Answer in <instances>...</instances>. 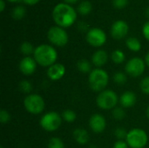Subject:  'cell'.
<instances>
[{
    "label": "cell",
    "instance_id": "1",
    "mask_svg": "<svg viewBox=\"0 0 149 148\" xmlns=\"http://www.w3.org/2000/svg\"><path fill=\"white\" fill-rule=\"evenodd\" d=\"M52 18L58 26L67 28L72 26L77 19V11L66 3L56 4L52 10Z\"/></svg>",
    "mask_w": 149,
    "mask_h": 148
},
{
    "label": "cell",
    "instance_id": "2",
    "mask_svg": "<svg viewBox=\"0 0 149 148\" xmlns=\"http://www.w3.org/2000/svg\"><path fill=\"white\" fill-rule=\"evenodd\" d=\"M32 57L38 65L48 68L57 63L58 51L54 46L47 44H42L35 48Z\"/></svg>",
    "mask_w": 149,
    "mask_h": 148
},
{
    "label": "cell",
    "instance_id": "3",
    "mask_svg": "<svg viewBox=\"0 0 149 148\" xmlns=\"http://www.w3.org/2000/svg\"><path fill=\"white\" fill-rule=\"evenodd\" d=\"M109 83V75L102 68H95L88 74V85L92 91L100 92L106 90Z\"/></svg>",
    "mask_w": 149,
    "mask_h": 148
},
{
    "label": "cell",
    "instance_id": "4",
    "mask_svg": "<svg viewBox=\"0 0 149 148\" xmlns=\"http://www.w3.org/2000/svg\"><path fill=\"white\" fill-rule=\"evenodd\" d=\"M120 101L117 93L110 89L99 92L96 98V105L101 110H113Z\"/></svg>",
    "mask_w": 149,
    "mask_h": 148
},
{
    "label": "cell",
    "instance_id": "5",
    "mask_svg": "<svg viewBox=\"0 0 149 148\" xmlns=\"http://www.w3.org/2000/svg\"><path fill=\"white\" fill-rule=\"evenodd\" d=\"M24 107L30 114H41L45 108V102L43 97L37 93H31L26 95L24 99Z\"/></svg>",
    "mask_w": 149,
    "mask_h": 148
},
{
    "label": "cell",
    "instance_id": "6",
    "mask_svg": "<svg viewBox=\"0 0 149 148\" xmlns=\"http://www.w3.org/2000/svg\"><path fill=\"white\" fill-rule=\"evenodd\" d=\"M62 116L58 113L50 111L42 115L39 120V125L45 131L52 133L59 129V127L62 125Z\"/></svg>",
    "mask_w": 149,
    "mask_h": 148
},
{
    "label": "cell",
    "instance_id": "7",
    "mask_svg": "<svg viewBox=\"0 0 149 148\" xmlns=\"http://www.w3.org/2000/svg\"><path fill=\"white\" fill-rule=\"evenodd\" d=\"M126 142L130 148H145L148 143V135L141 128H133L128 131Z\"/></svg>",
    "mask_w": 149,
    "mask_h": 148
},
{
    "label": "cell",
    "instance_id": "8",
    "mask_svg": "<svg viewBox=\"0 0 149 148\" xmlns=\"http://www.w3.org/2000/svg\"><path fill=\"white\" fill-rule=\"evenodd\" d=\"M47 38L49 42L57 47H64L69 41V36L66 31L60 26H52L47 31Z\"/></svg>",
    "mask_w": 149,
    "mask_h": 148
},
{
    "label": "cell",
    "instance_id": "9",
    "mask_svg": "<svg viewBox=\"0 0 149 148\" xmlns=\"http://www.w3.org/2000/svg\"><path fill=\"white\" fill-rule=\"evenodd\" d=\"M146 66L147 65L145 63V60H143L141 58L134 57L130 58L127 62L125 65V72L130 77L138 78L144 73Z\"/></svg>",
    "mask_w": 149,
    "mask_h": 148
},
{
    "label": "cell",
    "instance_id": "10",
    "mask_svg": "<svg viewBox=\"0 0 149 148\" xmlns=\"http://www.w3.org/2000/svg\"><path fill=\"white\" fill-rule=\"evenodd\" d=\"M86 42L93 47L98 48L103 46L107 39L106 32L100 28H91L87 31L86 35Z\"/></svg>",
    "mask_w": 149,
    "mask_h": 148
},
{
    "label": "cell",
    "instance_id": "11",
    "mask_svg": "<svg viewBox=\"0 0 149 148\" xmlns=\"http://www.w3.org/2000/svg\"><path fill=\"white\" fill-rule=\"evenodd\" d=\"M128 31H129V26L126 21L117 20L112 24L110 29V33L114 39L120 40L127 35Z\"/></svg>",
    "mask_w": 149,
    "mask_h": 148
},
{
    "label": "cell",
    "instance_id": "12",
    "mask_svg": "<svg viewBox=\"0 0 149 148\" xmlns=\"http://www.w3.org/2000/svg\"><path fill=\"white\" fill-rule=\"evenodd\" d=\"M88 125L90 129L94 133H101L107 127V120L102 114L94 113L90 117Z\"/></svg>",
    "mask_w": 149,
    "mask_h": 148
},
{
    "label": "cell",
    "instance_id": "13",
    "mask_svg": "<svg viewBox=\"0 0 149 148\" xmlns=\"http://www.w3.org/2000/svg\"><path fill=\"white\" fill-rule=\"evenodd\" d=\"M37 65L38 64L33 57H24L18 64V69L24 76H31L36 72Z\"/></svg>",
    "mask_w": 149,
    "mask_h": 148
},
{
    "label": "cell",
    "instance_id": "14",
    "mask_svg": "<svg viewBox=\"0 0 149 148\" xmlns=\"http://www.w3.org/2000/svg\"><path fill=\"white\" fill-rule=\"evenodd\" d=\"M65 72H66L65 66L63 64L55 63L54 65L47 68L46 75L49 78V79L52 81H58V80H60L62 78H64Z\"/></svg>",
    "mask_w": 149,
    "mask_h": 148
},
{
    "label": "cell",
    "instance_id": "15",
    "mask_svg": "<svg viewBox=\"0 0 149 148\" xmlns=\"http://www.w3.org/2000/svg\"><path fill=\"white\" fill-rule=\"evenodd\" d=\"M137 102V97L136 94L132 92V91H127L125 92H123L120 97V105L121 107H123L124 109H127V108H131L133 106H135Z\"/></svg>",
    "mask_w": 149,
    "mask_h": 148
},
{
    "label": "cell",
    "instance_id": "16",
    "mask_svg": "<svg viewBox=\"0 0 149 148\" xmlns=\"http://www.w3.org/2000/svg\"><path fill=\"white\" fill-rule=\"evenodd\" d=\"M108 61V54L105 50H97L92 56V64L96 68H102Z\"/></svg>",
    "mask_w": 149,
    "mask_h": 148
},
{
    "label": "cell",
    "instance_id": "17",
    "mask_svg": "<svg viewBox=\"0 0 149 148\" xmlns=\"http://www.w3.org/2000/svg\"><path fill=\"white\" fill-rule=\"evenodd\" d=\"M72 136L79 145H86L89 141V133L84 128H77L73 131Z\"/></svg>",
    "mask_w": 149,
    "mask_h": 148
},
{
    "label": "cell",
    "instance_id": "18",
    "mask_svg": "<svg viewBox=\"0 0 149 148\" xmlns=\"http://www.w3.org/2000/svg\"><path fill=\"white\" fill-rule=\"evenodd\" d=\"M127 47L134 52H138L141 49V41L135 37H130L126 40Z\"/></svg>",
    "mask_w": 149,
    "mask_h": 148
},
{
    "label": "cell",
    "instance_id": "19",
    "mask_svg": "<svg viewBox=\"0 0 149 148\" xmlns=\"http://www.w3.org/2000/svg\"><path fill=\"white\" fill-rule=\"evenodd\" d=\"M77 68H78V70L81 73H84V74H86V73L89 74L93 71L91 62L89 60L84 59V58L78 61V63H77Z\"/></svg>",
    "mask_w": 149,
    "mask_h": 148
},
{
    "label": "cell",
    "instance_id": "20",
    "mask_svg": "<svg viewBox=\"0 0 149 148\" xmlns=\"http://www.w3.org/2000/svg\"><path fill=\"white\" fill-rule=\"evenodd\" d=\"M111 58H112V61L116 64V65H120L122 63H124L125 59H126V56H125V53L123 51L121 50H114L112 54H111Z\"/></svg>",
    "mask_w": 149,
    "mask_h": 148
},
{
    "label": "cell",
    "instance_id": "21",
    "mask_svg": "<svg viewBox=\"0 0 149 148\" xmlns=\"http://www.w3.org/2000/svg\"><path fill=\"white\" fill-rule=\"evenodd\" d=\"M93 10V5L92 3L89 1H82L79 5H78V12L81 15H88Z\"/></svg>",
    "mask_w": 149,
    "mask_h": 148
},
{
    "label": "cell",
    "instance_id": "22",
    "mask_svg": "<svg viewBox=\"0 0 149 148\" xmlns=\"http://www.w3.org/2000/svg\"><path fill=\"white\" fill-rule=\"evenodd\" d=\"M62 119L64 121L67 122V123H73L76 119H77V114L76 113L72 110V109H65L62 112Z\"/></svg>",
    "mask_w": 149,
    "mask_h": 148
},
{
    "label": "cell",
    "instance_id": "23",
    "mask_svg": "<svg viewBox=\"0 0 149 148\" xmlns=\"http://www.w3.org/2000/svg\"><path fill=\"white\" fill-rule=\"evenodd\" d=\"M34 51H35V48L33 47L32 44L30 42H27V41L23 42L20 45V51L25 57H29L31 55H33Z\"/></svg>",
    "mask_w": 149,
    "mask_h": 148
},
{
    "label": "cell",
    "instance_id": "24",
    "mask_svg": "<svg viewBox=\"0 0 149 148\" xmlns=\"http://www.w3.org/2000/svg\"><path fill=\"white\" fill-rule=\"evenodd\" d=\"M18 88L19 90L23 92V93H25V94H31V92H32V89H33V86H32V84L29 81V80H22L19 82V85H18Z\"/></svg>",
    "mask_w": 149,
    "mask_h": 148
},
{
    "label": "cell",
    "instance_id": "25",
    "mask_svg": "<svg viewBox=\"0 0 149 148\" xmlns=\"http://www.w3.org/2000/svg\"><path fill=\"white\" fill-rule=\"evenodd\" d=\"M24 15H25V9L21 5L16 6L11 11V17L16 20L22 19L24 17Z\"/></svg>",
    "mask_w": 149,
    "mask_h": 148
},
{
    "label": "cell",
    "instance_id": "26",
    "mask_svg": "<svg viewBox=\"0 0 149 148\" xmlns=\"http://www.w3.org/2000/svg\"><path fill=\"white\" fill-rule=\"evenodd\" d=\"M47 148H65V144L60 138L52 137L48 141Z\"/></svg>",
    "mask_w": 149,
    "mask_h": 148
},
{
    "label": "cell",
    "instance_id": "27",
    "mask_svg": "<svg viewBox=\"0 0 149 148\" xmlns=\"http://www.w3.org/2000/svg\"><path fill=\"white\" fill-rule=\"evenodd\" d=\"M113 82L119 85H124L127 81V76L125 72H117L116 73H114L113 77Z\"/></svg>",
    "mask_w": 149,
    "mask_h": 148
},
{
    "label": "cell",
    "instance_id": "28",
    "mask_svg": "<svg viewBox=\"0 0 149 148\" xmlns=\"http://www.w3.org/2000/svg\"><path fill=\"white\" fill-rule=\"evenodd\" d=\"M113 117L116 120H122L125 119L126 117V112L124 110L123 107L121 106H116L113 110Z\"/></svg>",
    "mask_w": 149,
    "mask_h": 148
},
{
    "label": "cell",
    "instance_id": "29",
    "mask_svg": "<svg viewBox=\"0 0 149 148\" xmlns=\"http://www.w3.org/2000/svg\"><path fill=\"white\" fill-rule=\"evenodd\" d=\"M140 88L144 94L149 95V76H147L141 79L140 84Z\"/></svg>",
    "mask_w": 149,
    "mask_h": 148
},
{
    "label": "cell",
    "instance_id": "30",
    "mask_svg": "<svg viewBox=\"0 0 149 148\" xmlns=\"http://www.w3.org/2000/svg\"><path fill=\"white\" fill-rule=\"evenodd\" d=\"M127 133L124 128L122 127H118L115 129L114 131V135L116 137V139L118 140H126V138H127Z\"/></svg>",
    "mask_w": 149,
    "mask_h": 148
},
{
    "label": "cell",
    "instance_id": "31",
    "mask_svg": "<svg viewBox=\"0 0 149 148\" xmlns=\"http://www.w3.org/2000/svg\"><path fill=\"white\" fill-rule=\"evenodd\" d=\"M11 117H10V113L5 110V109H2L0 111V122L2 124H7L10 122Z\"/></svg>",
    "mask_w": 149,
    "mask_h": 148
},
{
    "label": "cell",
    "instance_id": "32",
    "mask_svg": "<svg viewBox=\"0 0 149 148\" xmlns=\"http://www.w3.org/2000/svg\"><path fill=\"white\" fill-rule=\"evenodd\" d=\"M112 3L116 9H123L128 4V0H113Z\"/></svg>",
    "mask_w": 149,
    "mask_h": 148
},
{
    "label": "cell",
    "instance_id": "33",
    "mask_svg": "<svg viewBox=\"0 0 149 148\" xmlns=\"http://www.w3.org/2000/svg\"><path fill=\"white\" fill-rule=\"evenodd\" d=\"M142 34L144 38L149 41V21H147L142 26Z\"/></svg>",
    "mask_w": 149,
    "mask_h": 148
},
{
    "label": "cell",
    "instance_id": "34",
    "mask_svg": "<svg viewBox=\"0 0 149 148\" xmlns=\"http://www.w3.org/2000/svg\"><path fill=\"white\" fill-rule=\"evenodd\" d=\"M113 148H129L126 140H117L114 144Z\"/></svg>",
    "mask_w": 149,
    "mask_h": 148
},
{
    "label": "cell",
    "instance_id": "35",
    "mask_svg": "<svg viewBox=\"0 0 149 148\" xmlns=\"http://www.w3.org/2000/svg\"><path fill=\"white\" fill-rule=\"evenodd\" d=\"M40 0H23V2L28 5H34L36 3H38Z\"/></svg>",
    "mask_w": 149,
    "mask_h": 148
},
{
    "label": "cell",
    "instance_id": "36",
    "mask_svg": "<svg viewBox=\"0 0 149 148\" xmlns=\"http://www.w3.org/2000/svg\"><path fill=\"white\" fill-rule=\"evenodd\" d=\"M5 9V1L4 0H0V11L3 12Z\"/></svg>",
    "mask_w": 149,
    "mask_h": 148
},
{
    "label": "cell",
    "instance_id": "37",
    "mask_svg": "<svg viewBox=\"0 0 149 148\" xmlns=\"http://www.w3.org/2000/svg\"><path fill=\"white\" fill-rule=\"evenodd\" d=\"M145 63H146V65H147V66L149 68V51L147 53V55L145 56Z\"/></svg>",
    "mask_w": 149,
    "mask_h": 148
},
{
    "label": "cell",
    "instance_id": "38",
    "mask_svg": "<svg viewBox=\"0 0 149 148\" xmlns=\"http://www.w3.org/2000/svg\"><path fill=\"white\" fill-rule=\"evenodd\" d=\"M77 1L78 0H65V2L66 3H68V4H70V3H77Z\"/></svg>",
    "mask_w": 149,
    "mask_h": 148
},
{
    "label": "cell",
    "instance_id": "39",
    "mask_svg": "<svg viewBox=\"0 0 149 148\" xmlns=\"http://www.w3.org/2000/svg\"><path fill=\"white\" fill-rule=\"evenodd\" d=\"M146 114H147V117H148V119L149 120V105H148V106L147 107V110H146Z\"/></svg>",
    "mask_w": 149,
    "mask_h": 148
},
{
    "label": "cell",
    "instance_id": "40",
    "mask_svg": "<svg viewBox=\"0 0 149 148\" xmlns=\"http://www.w3.org/2000/svg\"><path fill=\"white\" fill-rule=\"evenodd\" d=\"M146 16L149 18V7L147 8V10H146Z\"/></svg>",
    "mask_w": 149,
    "mask_h": 148
},
{
    "label": "cell",
    "instance_id": "41",
    "mask_svg": "<svg viewBox=\"0 0 149 148\" xmlns=\"http://www.w3.org/2000/svg\"><path fill=\"white\" fill-rule=\"evenodd\" d=\"M9 2H11V3H16V2H18L20 0H8Z\"/></svg>",
    "mask_w": 149,
    "mask_h": 148
},
{
    "label": "cell",
    "instance_id": "42",
    "mask_svg": "<svg viewBox=\"0 0 149 148\" xmlns=\"http://www.w3.org/2000/svg\"><path fill=\"white\" fill-rule=\"evenodd\" d=\"M89 148H98L95 145H91L90 147H89Z\"/></svg>",
    "mask_w": 149,
    "mask_h": 148
},
{
    "label": "cell",
    "instance_id": "43",
    "mask_svg": "<svg viewBox=\"0 0 149 148\" xmlns=\"http://www.w3.org/2000/svg\"><path fill=\"white\" fill-rule=\"evenodd\" d=\"M0 148H3V147H0Z\"/></svg>",
    "mask_w": 149,
    "mask_h": 148
}]
</instances>
